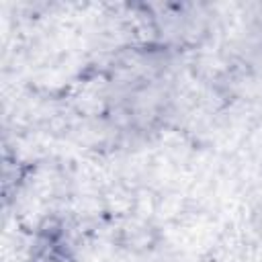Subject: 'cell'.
<instances>
[{"label":"cell","mask_w":262,"mask_h":262,"mask_svg":"<svg viewBox=\"0 0 262 262\" xmlns=\"http://www.w3.org/2000/svg\"><path fill=\"white\" fill-rule=\"evenodd\" d=\"M16 262H82L74 231L66 217L49 213L29 229Z\"/></svg>","instance_id":"1"}]
</instances>
